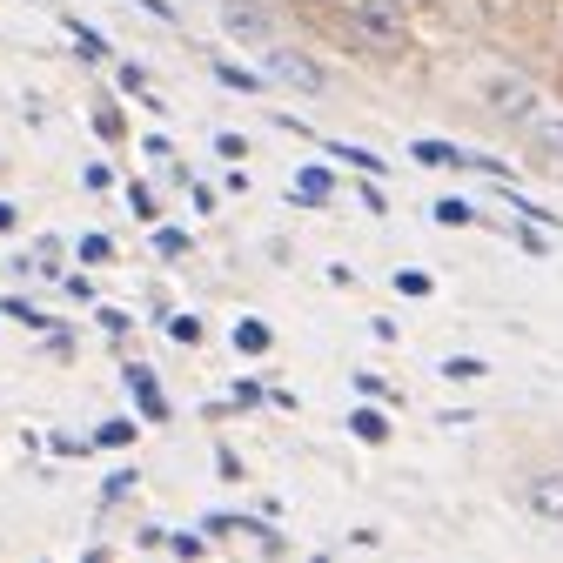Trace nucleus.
Masks as SVG:
<instances>
[{
    "label": "nucleus",
    "instance_id": "nucleus-8",
    "mask_svg": "<svg viewBox=\"0 0 563 563\" xmlns=\"http://www.w3.org/2000/svg\"><path fill=\"white\" fill-rule=\"evenodd\" d=\"M295 202H302V208L329 202V168H302V175H295Z\"/></svg>",
    "mask_w": 563,
    "mask_h": 563
},
{
    "label": "nucleus",
    "instance_id": "nucleus-16",
    "mask_svg": "<svg viewBox=\"0 0 563 563\" xmlns=\"http://www.w3.org/2000/svg\"><path fill=\"white\" fill-rule=\"evenodd\" d=\"M155 248H161V255H181V248H188V235H181V228H161Z\"/></svg>",
    "mask_w": 563,
    "mask_h": 563
},
{
    "label": "nucleus",
    "instance_id": "nucleus-2",
    "mask_svg": "<svg viewBox=\"0 0 563 563\" xmlns=\"http://www.w3.org/2000/svg\"><path fill=\"white\" fill-rule=\"evenodd\" d=\"M349 27L362 34V47L396 54V47L409 41V7L403 0H356V7H349Z\"/></svg>",
    "mask_w": 563,
    "mask_h": 563
},
{
    "label": "nucleus",
    "instance_id": "nucleus-1",
    "mask_svg": "<svg viewBox=\"0 0 563 563\" xmlns=\"http://www.w3.org/2000/svg\"><path fill=\"white\" fill-rule=\"evenodd\" d=\"M490 108L496 114H510V121H517V128H530V135L537 141H550V148H563V121L550 108H543L537 94L523 88L517 74H503V81H490Z\"/></svg>",
    "mask_w": 563,
    "mask_h": 563
},
{
    "label": "nucleus",
    "instance_id": "nucleus-12",
    "mask_svg": "<svg viewBox=\"0 0 563 563\" xmlns=\"http://www.w3.org/2000/svg\"><path fill=\"white\" fill-rule=\"evenodd\" d=\"M436 222H443V228H463V222H470V208L456 202V195H443V202H436Z\"/></svg>",
    "mask_w": 563,
    "mask_h": 563
},
{
    "label": "nucleus",
    "instance_id": "nucleus-14",
    "mask_svg": "<svg viewBox=\"0 0 563 563\" xmlns=\"http://www.w3.org/2000/svg\"><path fill=\"white\" fill-rule=\"evenodd\" d=\"M108 255H114L108 235H81V262H108Z\"/></svg>",
    "mask_w": 563,
    "mask_h": 563
},
{
    "label": "nucleus",
    "instance_id": "nucleus-9",
    "mask_svg": "<svg viewBox=\"0 0 563 563\" xmlns=\"http://www.w3.org/2000/svg\"><path fill=\"white\" fill-rule=\"evenodd\" d=\"M269 322L262 316H248V322H235V349H242V356H269Z\"/></svg>",
    "mask_w": 563,
    "mask_h": 563
},
{
    "label": "nucleus",
    "instance_id": "nucleus-4",
    "mask_svg": "<svg viewBox=\"0 0 563 563\" xmlns=\"http://www.w3.org/2000/svg\"><path fill=\"white\" fill-rule=\"evenodd\" d=\"M222 7H228V34H235V41H255V47L275 41L269 21H262V7H248V0H222Z\"/></svg>",
    "mask_w": 563,
    "mask_h": 563
},
{
    "label": "nucleus",
    "instance_id": "nucleus-11",
    "mask_svg": "<svg viewBox=\"0 0 563 563\" xmlns=\"http://www.w3.org/2000/svg\"><path fill=\"white\" fill-rule=\"evenodd\" d=\"M215 74H222V88H235V94H255V88H262V81H255L248 68H228V61H222Z\"/></svg>",
    "mask_w": 563,
    "mask_h": 563
},
{
    "label": "nucleus",
    "instance_id": "nucleus-10",
    "mask_svg": "<svg viewBox=\"0 0 563 563\" xmlns=\"http://www.w3.org/2000/svg\"><path fill=\"white\" fill-rule=\"evenodd\" d=\"M349 429H356L362 443H383V436H389V423H383V416H369V409H356V416H349Z\"/></svg>",
    "mask_w": 563,
    "mask_h": 563
},
{
    "label": "nucleus",
    "instance_id": "nucleus-5",
    "mask_svg": "<svg viewBox=\"0 0 563 563\" xmlns=\"http://www.w3.org/2000/svg\"><path fill=\"white\" fill-rule=\"evenodd\" d=\"M523 503H530V510H537L543 523H563V476H530Z\"/></svg>",
    "mask_w": 563,
    "mask_h": 563
},
{
    "label": "nucleus",
    "instance_id": "nucleus-13",
    "mask_svg": "<svg viewBox=\"0 0 563 563\" xmlns=\"http://www.w3.org/2000/svg\"><path fill=\"white\" fill-rule=\"evenodd\" d=\"M396 295H429V275L423 269H396Z\"/></svg>",
    "mask_w": 563,
    "mask_h": 563
},
{
    "label": "nucleus",
    "instance_id": "nucleus-6",
    "mask_svg": "<svg viewBox=\"0 0 563 563\" xmlns=\"http://www.w3.org/2000/svg\"><path fill=\"white\" fill-rule=\"evenodd\" d=\"M208 530L215 537H248V543H262V550H282V537H275L269 523H248V517H208Z\"/></svg>",
    "mask_w": 563,
    "mask_h": 563
},
{
    "label": "nucleus",
    "instance_id": "nucleus-18",
    "mask_svg": "<svg viewBox=\"0 0 563 563\" xmlns=\"http://www.w3.org/2000/svg\"><path fill=\"white\" fill-rule=\"evenodd\" d=\"M128 436H135V429H128V423H101V443H108V450H121Z\"/></svg>",
    "mask_w": 563,
    "mask_h": 563
},
{
    "label": "nucleus",
    "instance_id": "nucleus-3",
    "mask_svg": "<svg viewBox=\"0 0 563 563\" xmlns=\"http://www.w3.org/2000/svg\"><path fill=\"white\" fill-rule=\"evenodd\" d=\"M262 54H269V68L282 74L289 88H302V94H322V88H329V81H322V68L309 61V54H289V47H275V41L262 47Z\"/></svg>",
    "mask_w": 563,
    "mask_h": 563
},
{
    "label": "nucleus",
    "instance_id": "nucleus-7",
    "mask_svg": "<svg viewBox=\"0 0 563 563\" xmlns=\"http://www.w3.org/2000/svg\"><path fill=\"white\" fill-rule=\"evenodd\" d=\"M128 389H135L141 396V409H148V416H168V403H161V389H155V369H141V362H128Z\"/></svg>",
    "mask_w": 563,
    "mask_h": 563
},
{
    "label": "nucleus",
    "instance_id": "nucleus-19",
    "mask_svg": "<svg viewBox=\"0 0 563 563\" xmlns=\"http://www.w3.org/2000/svg\"><path fill=\"white\" fill-rule=\"evenodd\" d=\"M141 7H148V14H161V21H175V7H168V0H141Z\"/></svg>",
    "mask_w": 563,
    "mask_h": 563
},
{
    "label": "nucleus",
    "instance_id": "nucleus-17",
    "mask_svg": "<svg viewBox=\"0 0 563 563\" xmlns=\"http://www.w3.org/2000/svg\"><path fill=\"white\" fill-rule=\"evenodd\" d=\"M175 342H188V349H195V342H202V322H195V316H175Z\"/></svg>",
    "mask_w": 563,
    "mask_h": 563
},
{
    "label": "nucleus",
    "instance_id": "nucleus-15",
    "mask_svg": "<svg viewBox=\"0 0 563 563\" xmlns=\"http://www.w3.org/2000/svg\"><path fill=\"white\" fill-rule=\"evenodd\" d=\"M74 47H81V61H101V54H108V41H101V34H74Z\"/></svg>",
    "mask_w": 563,
    "mask_h": 563
}]
</instances>
